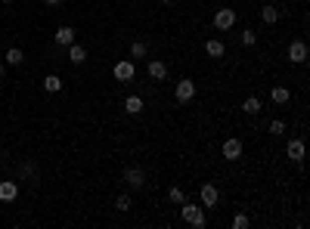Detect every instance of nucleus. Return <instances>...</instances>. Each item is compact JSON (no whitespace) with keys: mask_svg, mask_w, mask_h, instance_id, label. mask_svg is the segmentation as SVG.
<instances>
[{"mask_svg":"<svg viewBox=\"0 0 310 229\" xmlns=\"http://www.w3.org/2000/svg\"><path fill=\"white\" fill-rule=\"evenodd\" d=\"M149 78H152V81H165V78H168V65L161 62V59H152V62H149Z\"/></svg>","mask_w":310,"mask_h":229,"instance_id":"4468645a","label":"nucleus"},{"mask_svg":"<svg viewBox=\"0 0 310 229\" xmlns=\"http://www.w3.org/2000/svg\"><path fill=\"white\" fill-rule=\"evenodd\" d=\"M146 53H149V50H146L143 41H134V44H131V59H134V62H137V59H146Z\"/></svg>","mask_w":310,"mask_h":229,"instance_id":"5701e85b","label":"nucleus"},{"mask_svg":"<svg viewBox=\"0 0 310 229\" xmlns=\"http://www.w3.org/2000/svg\"><path fill=\"white\" fill-rule=\"evenodd\" d=\"M22 180H28V183H38V167H34L31 161H25L22 167H19V183Z\"/></svg>","mask_w":310,"mask_h":229,"instance_id":"f3484780","label":"nucleus"},{"mask_svg":"<svg viewBox=\"0 0 310 229\" xmlns=\"http://www.w3.org/2000/svg\"><path fill=\"white\" fill-rule=\"evenodd\" d=\"M205 53L211 59H224V53H227V47H224V41H217V38H211L208 44H205Z\"/></svg>","mask_w":310,"mask_h":229,"instance_id":"2eb2a0df","label":"nucleus"},{"mask_svg":"<svg viewBox=\"0 0 310 229\" xmlns=\"http://www.w3.org/2000/svg\"><path fill=\"white\" fill-rule=\"evenodd\" d=\"M4 75H7V62H0V81H4Z\"/></svg>","mask_w":310,"mask_h":229,"instance_id":"cd10ccee","label":"nucleus"},{"mask_svg":"<svg viewBox=\"0 0 310 229\" xmlns=\"http://www.w3.org/2000/svg\"><path fill=\"white\" fill-rule=\"evenodd\" d=\"M44 4H50V7H59V4H62V0H44Z\"/></svg>","mask_w":310,"mask_h":229,"instance_id":"c85d7f7f","label":"nucleus"},{"mask_svg":"<svg viewBox=\"0 0 310 229\" xmlns=\"http://www.w3.org/2000/svg\"><path fill=\"white\" fill-rule=\"evenodd\" d=\"M198 201H202V207H214L217 201H221V192H217L214 183H205L202 189H198Z\"/></svg>","mask_w":310,"mask_h":229,"instance_id":"0eeeda50","label":"nucleus"},{"mask_svg":"<svg viewBox=\"0 0 310 229\" xmlns=\"http://www.w3.org/2000/svg\"><path fill=\"white\" fill-rule=\"evenodd\" d=\"M143 109H146L143 96H127V99H124V112H127V115H140Z\"/></svg>","mask_w":310,"mask_h":229,"instance_id":"dca6fc26","label":"nucleus"},{"mask_svg":"<svg viewBox=\"0 0 310 229\" xmlns=\"http://www.w3.org/2000/svg\"><path fill=\"white\" fill-rule=\"evenodd\" d=\"M68 62L71 65H84L87 62V50L81 44H68Z\"/></svg>","mask_w":310,"mask_h":229,"instance_id":"f8f14e48","label":"nucleus"},{"mask_svg":"<svg viewBox=\"0 0 310 229\" xmlns=\"http://www.w3.org/2000/svg\"><path fill=\"white\" fill-rule=\"evenodd\" d=\"M44 90H47V93H59V90H62V78H59V75H47V78H44Z\"/></svg>","mask_w":310,"mask_h":229,"instance_id":"6ab92c4d","label":"nucleus"},{"mask_svg":"<svg viewBox=\"0 0 310 229\" xmlns=\"http://www.w3.org/2000/svg\"><path fill=\"white\" fill-rule=\"evenodd\" d=\"M248 226H251V220H248L245 214H236V217H233V229H248Z\"/></svg>","mask_w":310,"mask_h":229,"instance_id":"393cba45","label":"nucleus"},{"mask_svg":"<svg viewBox=\"0 0 310 229\" xmlns=\"http://www.w3.org/2000/svg\"><path fill=\"white\" fill-rule=\"evenodd\" d=\"M7 65H22L25 62V53L19 50V47H13V50H7V59H4Z\"/></svg>","mask_w":310,"mask_h":229,"instance_id":"412c9836","label":"nucleus"},{"mask_svg":"<svg viewBox=\"0 0 310 229\" xmlns=\"http://www.w3.org/2000/svg\"><path fill=\"white\" fill-rule=\"evenodd\" d=\"M270 133L273 136H282L285 133V121H270Z\"/></svg>","mask_w":310,"mask_h":229,"instance_id":"bb28decb","label":"nucleus"},{"mask_svg":"<svg viewBox=\"0 0 310 229\" xmlns=\"http://www.w3.org/2000/svg\"><path fill=\"white\" fill-rule=\"evenodd\" d=\"M174 96H177V102H192L195 99V84L189 78H180L174 84Z\"/></svg>","mask_w":310,"mask_h":229,"instance_id":"20e7f679","label":"nucleus"},{"mask_svg":"<svg viewBox=\"0 0 310 229\" xmlns=\"http://www.w3.org/2000/svg\"><path fill=\"white\" fill-rule=\"evenodd\" d=\"M0 4H10V0H0Z\"/></svg>","mask_w":310,"mask_h":229,"instance_id":"7c9ffc66","label":"nucleus"},{"mask_svg":"<svg viewBox=\"0 0 310 229\" xmlns=\"http://www.w3.org/2000/svg\"><path fill=\"white\" fill-rule=\"evenodd\" d=\"M19 198V183L16 180H4L0 183V201H16Z\"/></svg>","mask_w":310,"mask_h":229,"instance_id":"9b49d317","label":"nucleus"},{"mask_svg":"<svg viewBox=\"0 0 310 229\" xmlns=\"http://www.w3.org/2000/svg\"><path fill=\"white\" fill-rule=\"evenodd\" d=\"M161 4H174V0H161Z\"/></svg>","mask_w":310,"mask_h":229,"instance_id":"c756f323","label":"nucleus"},{"mask_svg":"<svg viewBox=\"0 0 310 229\" xmlns=\"http://www.w3.org/2000/svg\"><path fill=\"white\" fill-rule=\"evenodd\" d=\"M180 207V220L183 223H189V226H195V229H205L208 226V217H205V207H198V204H192L189 198L183 201V204H177Z\"/></svg>","mask_w":310,"mask_h":229,"instance_id":"f257e3e1","label":"nucleus"},{"mask_svg":"<svg viewBox=\"0 0 310 229\" xmlns=\"http://www.w3.org/2000/svg\"><path fill=\"white\" fill-rule=\"evenodd\" d=\"M168 201H171V204H183V201H186V192L180 189V186H171V189H168Z\"/></svg>","mask_w":310,"mask_h":229,"instance_id":"4be33fe9","label":"nucleus"},{"mask_svg":"<svg viewBox=\"0 0 310 229\" xmlns=\"http://www.w3.org/2000/svg\"><path fill=\"white\" fill-rule=\"evenodd\" d=\"M112 75H115V81H121V84H131L134 75H137V62H134V59H118L115 68H112Z\"/></svg>","mask_w":310,"mask_h":229,"instance_id":"f03ea898","label":"nucleus"},{"mask_svg":"<svg viewBox=\"0 0 310 229\" xmlns=\"http://www.w3.org/2000/svg\"><path fill=\"white\" fill-rule=\"evenodd\" d=\"M307 56H310V50H307L304 41H291V44H288V62H291V65H304Z\"/></svg>","mask_w":310,"mask_h":229,"instance_id":"423d86ee","label":"nucleus"},{"mask_svg":"<svg viewBox=\"0 0 310 229\" xmlns=\"http://www.w3.org/2000/svg\"><path fill=\"white\" fill-rule=\"evenodd\" d=\"M224 158L227 161H239L242 158V139H236V136H230V139H224Z\"/></svg>","mask_w":310,"mask_h":229,"instance_id":"6e6552de","label":"nucleus"},{"mask_svg":"<svg viewBox=\"0 0 310 229\" xmlns=\"http://www.w3.org/2000/svg\"><path fill=\"white\" fill-rule=\"evenodd\" d=\"M121 183H127L131 189H143L146 186V170L143 167H124V173H121Z\"/></svg>","mask_w":310,"mask_h":229,"instance_id":"7ed1b4c3","label":"nucleus"},{"mask_svg":"<svg viewBox=\"0 0 310 229\" xmlns=\"http://www.w3.org/2000/svg\"><path fill=\"white\" fill-rule=\"evenodd\" d=\"M270 99L276 102V105H285V102L291 99V93L285 90V87H273V90H270Z\"/></svg>","mask_w":310,"mask_h":229,"instance_id":"aec40b11","label":"nucleus"},{"mask_svg":"<svg viewBox=\"0 0 310 229\" xmlns=\"http://www.w3.org/2000/svg\"><path fill=\"white\" fill-rule=\"evenodd\" d=\"M261 22H264V25H276V22H279V10L273 7V4H264V7H261Z\"/></svg>","mask_w":310,"mask_h":229,"instance_id":"ddd939ff","label":"nucleus"},{"mask_svg":"<svg viewBox=\"0 0 310 229\" xmlns=\"http://www.w3.org/2000/svg\"><path fill=\"white\" fill-rule=\"evenodd\" d=\"M75 38H78V31L71 25H59L56 34H53V44H56V47H68V44H75Z\"/></svg>","mask_w":310,"mask_h":229,"instance_id":"1a4fd4ad","label":"nucleus"},{"mask_svg":"<svg viewBox=\"0 0 310 229\" xmlns=\"http://www.w3.org/2000/svg\"><path fill=\"white\" fill-rule=\"evenodd\" d=\"M242 44H245V47H254V44H258V34H254L251 28H245V31H242Z\"/></svg>","mask_w":310,"mask_h":229,"instance_id":"a878e982","label":"nucleus"},{"mask_svg":"<svg viewBox=\"0 0 310 229\" xmlns=\"http://www.w3.org/2000/svg\"><path fill=\"white\" fill-rule=\"evenodd\" d=\"M115 207L121 210V214H124V210H131V195H124V192H121V195L115 198Z\"/></svg>","mask_w":310,"mask_h":229,"instance_id":"b1692460","label":"nucleus"},{"mask_svg":"<svg viewBox=\"0 0 310 229\" xmlns=\"http://www.w3.org/2000/svg\"><path fill=\"white\" fill-rule=\"evenodd\" d=\"M236 25V10H230V7H221L214 13V28L217 31H230Z\"/></svg>","mask_w":310,"mask_h":229,"instance_id":"39448f33","label":"nucleus"},{"mask_svg":"<svg viewBox=\"0 0 310 229\" xmlns=\"http://www.w3.org/2000/svg\"><path fill=\"white\" fill-rule=\"evenodd\" d=\"M285 155L291 158V164H301V161H304V139H301V136L288 139V146H285Z\"/></svg>","mask_w":310,"mask_h":229,"instance_id":"9d476101","label":"nucleus"},{"mask_svg":"<svg viewBox=\"0 0 310 229\" xmlns=\"http://www.w3.org/2000/svg\"><path fill=\"white\" fill-rule=\"evenodd\" d=\"M261 109H264V102H261L258 96H248V99L242 102V112H245V115H258Z\"/></svg>","mask_w":310,"mask_h":229,"instance_id":"a211bd4d","label":"nucleus"}]
</instances>
